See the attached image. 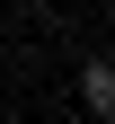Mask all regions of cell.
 Wrapping results in <instances>:
<instances>
[{"label": "cell", "instance_id": "obj_1", "mask_svg": "<svg viewBox=\"0 0 115 124\" xmlns=\"http://www.w3.org/2000/svg\"><path fill=\"white\" fill-rule=\"evenodd\" d=\"M80 106L115 124V53H89V62H80Z\"/></svg>", "mask_w": 115, "mask_h": 124}, {"label": "cell", "instance_id": "obj_2", "mask_svg": "<svg viewBox=\"0 0 115 124\" xmlns=\"http://www.w3.org/2000/svg\"><path fill=\"white\" fill-rule=\"evenodd\" d=\"M89 124H106V115H89Z\"/></svg>", "mask_w": 115, "mask_h": 124}]
</instances>
